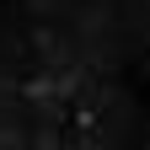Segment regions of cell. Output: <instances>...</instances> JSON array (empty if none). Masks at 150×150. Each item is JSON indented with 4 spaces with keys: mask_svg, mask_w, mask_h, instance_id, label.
<instances>
[]
</instances>
